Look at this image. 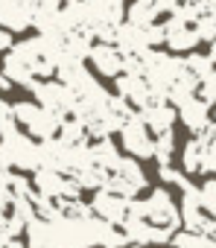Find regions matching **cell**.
<instances>
[{"label":"cell","instance_id":"obj_9","mask_svg":"<svg viewBox=\"0 0 216 248\" xmlns=\"http://www.w3.org/2000/svg\"><path fill=\"white\" fill-rule=\"evenodd\" d=\"M178 207H181V228H184V231H193V233H204V231H207L210 216H207L204 207H201V193H199V187L190 184V187L181 193Z\"/></svg>","mask_w":216,"mask_h":248},{"label":"cell","instance_id":"obj_7","mask_svg":"<svg viewBox=\"0 0 216 248\" xmlns=\"http://www.w3.org/2000/svg\"><path fill=\"white\" fill-rule=\"evenodd\" d=\"M129 207H132V199L120 196L114 190H108V187H99L96 196H93V202H91L93 216H99L108 225H123L129 219Z\"/></svg>","mask_w":216,"mask_h":248},{"label":"cell","instance_id":"obj_22","mask_svg":"<svg viewBox=\"0 0 216 248\" xmlns=\"http://www.w3.org/2000/svg\"><path fill=\"white\" fill-rule=\"evenodd\" d=\"M199 96H201L207 105H216V73H210V76H204V79L199 82Z\"/></svg>","mask_w":216,"mask_h":248},{"label":"cell","instance_id":"obj_23","mask_svg":"<svg viewBox=\"0 0 216 248\" xmlns=\"http://www.w3.org/2000/svg\"><path fill=\"white\" fill-rule=\"evenodd\" d=\"M12 47V32L9 30H0V53Z\"/></svg>","mask_w":216,"mask_h":248},{"label":"cell","instance_id":"obj_15","mask_svg":"<svg viewBox=\"0 0 216 248\" xmlns=\"http://www.w3.org/2000/svg\"><path fill=\"white\" fill-rule=\"evenodd\" d=\"M64 181H67V178H64L59 170H53V167H41V170H35V175H32L35 193L44 196V199H62Z\"/></svg>","mask_w":216,"mask_h":248},{"label":"cell","instance_id":"obj_24","mask_svg":"<svg viewBox=\"0 0 216 248\" xmlns=\"http://www.w3.org/2000/svg\"><path fill=\"white\" fill-rule=\"evenodd\" d=\"M204 233H207V236L216 242V219H210V222H207V231H204Z\"/></svg>","mask_w":216,"mask_h":248},{"label":"cell","instance_id":"obj_2","mask_svg":"<svg viewBox=\"0 0 216 248\" xmlns=\"http://www.w3.org/2000/svg\"><path fill=\"white\" fill-rule=\"evenodd\" d=\"M120 140H123V149L138 158V161H146V158H155V135L152 129L146 126V120L143 114L132 111L126 120H123V126H120Z\"/></svg>","mask_w":216,"mask_h":248},{"label":"cell","instance_id":"obj_13","mask_svg":"<svg viewBox=\"0 0 216 248\" xmlns=\"http://www.w3.org/2000/svg\"><path fill=\"white\" fill-rule=\"evenodd\" d=\"M143 120H146V126L152 129V135H164V132H172L175 126V120H178V108L167 99H152L143 111Z\"/></svg>","mask_w":216,"mask_h":248},{"label":"cell","instance_id":"obj_8","mask_svg":"<svg viewBox=\"0 0 216 248\" xmlns=\"http://www.w3.org/2000/svg\"><path fill=\"white\" fill-rule=\"evenodd\" d=\"M93 70L99 76H108V79H117L123 70H126V53L117 47V44H105V41H96L88 53Z\"/></svg>","mask_w":216,"mask_h":248},{"label":"cell","instance_id":"obj_11","mask_svg":"<svg viewBox=\"0 0 216 248\" xmlns=\"http://www.w3.org/2000/svg\"><path fill=\"white\" fill-rule=\"evenodd\" d=\"M210 111L213 105H207L201 96H193L184 105H178V120L190 135H204L210 132Z\"/></svg>","mask_w":216,"mask_h":248},{"label":"cell","instance_id":"obj_1","mask_svg":"<svg viewBox=\"0 0 216 248\" xmlns=\"http://www.w3.org/2000/svg\"><path fill=\"white\" fill-rule=\"evenodd\" d=\"M15 111V120L21 126H27V132L38 140H53L59 138V129H62V117L47 111L44 105H35V102H15L12 105Z\"/></svg>","mask_w":216,"mask_h":248},{"label":"cell","instance_id":"obj_18","mask_svg":"<svg viewBox=\"0 0 216 248\" xmlns=\"http://www.w3.org/2000/svg\"><path fill=\"white\" fill-rule=\"evenodd\" d=\"M184 64H187V70H190L193 76H199V82H201L204 76L216 73V64H213V59H210V56H201V53H190V56L184 59Z\"/></svg>","mask_w":216,"mask_h":248},{"label":"cell","instance_id":"obj_6","mask_svg":"<svg viewBox=\"0 0 216 248\" xmlns=\"http://www.w3.org/2000/svg\"><path fill=\"white\" fill-rule=\"evenodd\" d=\"M199 41H201V38H199V32H196V24L181 21V18H175V15L167 18V24H164V47H167L170 53H175V56H190V53H196Z\"/></svg>","mask_w":216,"mask_h":248},{"label":"cell","instance_id":"obj_12","mask_svg":"<svg viewBox=\"0 0 216 248\" xmlns=\"http://www.w3.org/2000/svg\"><path fill=\"white\" fill-rule=\"evenodd\" d=\"M35 18V3L32 0H0V24L3 30H27Z\"/></svg>","mask_w":216,"mask_h":248},{"label":"cell","instance_id":"obj_3","mask_svg":"<svg viewBox=\"0 0 216 248\" xmlns=\"http://www.w3.org/2000/svg\"><path fill=\"white\" fill-rule=\"evenodd\" d=\"M0 164L3 167H15V170H38L41 158H38V146L32 140V135H9V138H0Z\"/></svg>","mask_w":216,"mask_h":248},{"label":"cell","instance_id":"obj_25","mask_svg":"<svg viewBox=\"0 0 216 248\" xmlns=\"http://www.w3.org/2000/svg\"><path fill=\"white\" fill-rule=\"evenodd\" d=\"M9 85H12V79H9V76H6V73H0V88H3V91H6V88H9Z\"/></svg>","mask_w":216,"mask_h":248},{"label":"cell","instance_id":"obj_19","mask_svg":"<svg viewBox=\"0 0 216 248\" xmlns=\"http://www.w3.org/2000/svg\"><path fill=\"white\" fill-rule=\"evenodd\" d=\"M199 193H201V207H204V213H207L210 219H216V178H207V181L199 187Z\"/></svg>","mask_w":216,"mask_h":248},{"label":"cell","instance_id":"obj_16","mask_svg":"<svg viewBox=\"0 0 216 248\" xmlns=\"http://www.w3.org/2000/svg\"><path fill=\"white\" fill-rule=\"evenodd\" d=\"M158 15H164L158 0H132V6L126 9V18L135 27H152L158 21Z\"/></svg>","mask_w":216,"mask_h":248},{"label":"cell","instance_id":"obj_10","mask_svg":"<svg viewBox=\"0 0 216 248\" xmlns=\"http://www.w3.org/2000/svg\"><path fill=\"white\" fill-rule=\"evenodd\" d=\"M117 96H123L129 105H135L140 111L155 99V93H152L143 73H120L117 76Z\"/></svg>","mask_w":216,"mask_h":248},{"label":"cell","instance_id":"obj_21","mask_svg":"<svg viewBox=\"0 0 216 248\" xmlns=\"http://www.w3.org/2000/svg\"><path fill=\"white\" fill-rule=\"evenodd\" d=\"M201 172H213L216 175V135L207 132V143H204V164Z\"/></svg>","mask_w":216,"mask_h":248},{"label":"cell","instance_id":"obj_14","mask_svg":"<svg viewBox=\"0 0 216 248\" xmlns=\"http://www.w3.org/2000/svg\"><path fill=\"white\" fill-rule=\"evenodd\" d=\"M204 143H207V132L204 135H193L184 149H181V172L184 175H196L201 172V164H204Z\"/></svg>","mask_w":216,"mask_h":248},{"label":"cell","instance_id":"obj_17","mask_svg":"<svg viewBox=\"0 0 216 248\" xmlns=\"http://www.w3.org/2000/svg\"><path fill=\"white\" fill-rule=\"evenodd\" d=\"M3 73H6L15 85H24V88H32V85H35V70H32L24 59H18L15 53L6 56V62H3Z\"/></svg>","mask_w":216,"mask_h":248},{"label":"cell","instance_id":"obj_26","mask_svg":"<svg viewBox=\"0 0 216 248\" xmlns=\"http://www.w3.org/2000/svg\"><path fill=\"white\" fill-rule=\"evenodd\" d=\"M210 132L216 135V105H213V111H210Z\"/></svg>","mask_w":216,"mask_h":248},{"label":"cell","instance_id":"obj_5","mask_svg":"<svg viewBox=\"0 0 216 248\" xmlns=\"http://www.w3.org/2000/svg\"><path fill=\"white\" fill-rule=\"evenodd\" d=\"M32 93L38 96V102H41L47 111L59 114L62 120H64L67 114H76V108H79L76 91H73L70 85H64V82H47V79H41V82L32 85Z\"/></svg>","mask_w":216,"mask_h":248},{"label":"cell","instance_id":"obj_29","mask_svg":"<svg viewBox=\"0 0 216 248\" xmlns=\"http://www.w3.org/2000/svg\"><path fill=\"white\" fill-rule=\"evenodd\" d=\"M3 170H6V167H3V164H0V172H3Z\"/></svg>","mask_w":216,"mask_h":248},{"label":"cell","instance_id":"obj_20","mask_svg":"<svg viewBox=\"0 0 216 248\" xmlns=\"http://www.w3.org/2000/svg\"><path fill=\"white\" fill-rule=\"evenodd\" d=\"M18 132V120L9 102H0V138H9Z\"/></svg>","mask_w":216,"mask_h":248},{"label":"cell","instance_id":"obj_27","mask_svg":"<svg viewBox=\"0 0 216 248\" xmlns=\"http://www.w3.org/2000/svg\"><path fill=\"white\" fill-rule=\"evenodd\" d=\"M6 248H27V245H24V242H18V236H15V239H9V242H6Z\"/></svg>","mask_w":216,"mask_h":248},{"label":"cell","instance_id":"obj_4","mask_svg":"<svg viewBox=\"0 0 216 248\" xmlns=\"http://www.w3.org/2000/svg\"><path fill=\"white\" fill-rule=\"evenodd\" d=\"M143 216L167 231H178L181 228V207L172 199V193L167 187H155L146 199H143Z\"/></svg>","mask_w":216,"mask_h":248},{"label":"cell","instance_id":"obj_28","mask_svg":"<svg viewBox=\"0 0 216 248\" xmlns=\"http://www.w3.org/2000/svg\"><path fill=\"white\" fill-rule=\"evenodd\" d=\"M210 59H213V64H216V41H210V53H207Z\"/></svg>","mask_w":216,"mask_h":248}]
</instances>
